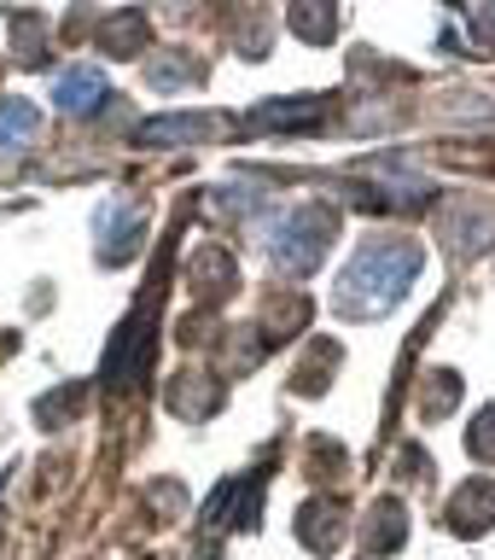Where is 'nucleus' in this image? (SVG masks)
Listing matches in <instances>:
<instances>
[{"instance_id":"obj_12","label":"nucleus","mask_w":495,"mask_h":560,"mask_svg":"<svg viewBox=\"0 0 495 560\" xmlns=\"http://www.w3.org/2000/svg\"><path fill=\"white\" fill-rule=\"evenodd\" d=\"M455 397H461V380L444 374V380H437V392H426V409H449Z\"/></svg>"},{"instance_id":"obj_5","label":"nucleus","mask_w":495,"mask_h":560,"mask_svg":"<svg viewBox=\"0 0 495 560\" xmlns=\"http://www.w3.org/2000/svg\"><path fill=\"white\" fill-rule=\"evenodd\" d=\"M449 514H455V532H490V520H495V485L490 479H472L461 497L449 502Z\"/></svg>"},{"instance_id":"obj_3","label":"nucleus","mask_w":495,"mask_h":560,"mask_svg":"<svg viewBox=\"0 0 495 560\" xmlns=\"http://www.w3.org/2000/svg\"><path fill=\"white\" fill-rule=\"evenodd\" d=\"M105 70H94V65H70V70H59V82H52V105H59L64 117H87V112H99L105 105Z\"/></svg>"},{"instance_id":"obj_1","label":"nucleus","mask_w":495,"mask_h":560,"mask_svg":"<svg viewBox=\"0 0 495 560\" xmlns=\"http://www.w3.org/2000/svg\"><path fill=\"white\" fill-rule=\"evenodd\" d=\"M414 275H420V245L414 240H374L344 262L339 287H332V310L350 315V322H374V315L402 304V292L414 287Z\"/></svg>"},{"instance_id":"obj_2","label":"nucleus","mask_w":495,"mask_h":560,"mask_svg":"<svg viewBox=\"0 0 495 560\" xmlns=\"http://www.w3.org/2000/svg\"><path fill=\"white\" fill-rule=\"evenodd\" d=\"M269 257L280 275H309L321 269L327 245H332V210L327 205H292L286 217L269 222Z\"/></svg>"},{"instance_id":"obj_10","label":"nucleus","mask_w":495,"mask_h":560,"mask_svg":"<svg viewBox=\"0 0 495 560\" xmlns=\"http://www.w3.org/2000/svg\"><path fill=\"white\" fill-rule=\"evenodd\" d=\"M304 542H315V549H332V542H339L327 502H309V508H304Z\"/></svg>"},{"instance_id":"obj_7","label":"nucleus","mask_w":495,"mask_h":560,"mask_svg":"<svg viewBox=\"0 0 495 560\" xmlns=\"http://www.w3.org/2000/svg\"><path fill=\"white\" fill-rule=\"evenodd\" d=\"M35 129H42V112H35L30 100H17V94L0 100V152H7V147H30Z\"/></svg>"},{"instance_id":"obj_9","label":"nucleus","mask_w":495,"mask_h":560,"mask_svg":"<svg viewBox=\"0 0 495 560\" xmlns=\"http://www.w3.org/2000/svg\"><path fill=\"white\" fill-rule=\"evenodd\" d=\"M292 30L309 35V42H327V35L339 30V12L332 7H292Z\"/></svg>"},{"instance_id":"obj_8","label":"nucleus","mask_w":495,"mask_h":560,"mask_svg":"<svg viewBox=\"0 0 495 560\" xmlns=\"http://www.w3.org/2000/svg\"><path fill=\"white\" fill-rule=\"evenodd\" d=\"M402 532H409V525H402V508L397 502H379L374 508V525H367V549H397V542H402Z\"/></svg>"},{"instance_id":"obj_6","label":"nucleus","mask_w":495,"mask_h":560,"mask_svg":"<svg viewBox=\"0 0 495 560\" xmlns=\"http://www.w3.org/2000/svg\"><path fill=\"white\" fill-rule=\"evenodd\" d=\"M262 129H321L327 122V100H274L257 112Z\"/></svg>"},{"instance_id":"obj_11","label":"nucleus","mask_w":495,"mask_h":560,"mask_svg":"<svg viewBox=\"0 0 495 560\" xmlns=\"http://www.w3.org/2000/svg\"><path fill=\"white\" fill-rule=\"evenodd\" d=\"M467 450L479 455V462H495V409H484L479 420H472V432H467Z\"/></svg>"},{"instance_id":"obj_4","label":"nucleus","mask_w":495,"mask_h":560,"mask_svg":"<svg viewBox=\"0 0 495 560\" xmlns=\"http://www.w3.org/2000/svg\"><path fill=\"white\" fill-rule=\"evenodd\" d=\"M216 122L199 117V112H181V117H152L146 129H140V140L146 147H192V140H204Z\"/></svg>"}]
</instances>
